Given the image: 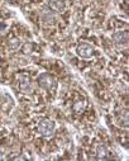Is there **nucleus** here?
Returning <instances> with one entry per match:
<instances>
[{
    "instance_id": "nucleus-1",
    "label": "nucleus",
    "mask_w": 129,
    "mask_h": 161,
    "mask_svg": "<svg viewBox=\"0 0 129 161\" xmlns=\"http://www.w3.org/2000/svg\"><path fill=\"white\" fill-rule=\"evenodd\" d=\"M55 128H56L55 122L51 119H47V118L40 119L38 123V132L45 137H51L55 132Z\"/></svg>"
},
{
    "instance_id": "nucleus-2",
    "label": "nucleus",
    "mask_w": 129,
    "mask_h": 161,
    "mask_svg": "<svg viewBox=\"0 0 129 161\" xmlns=\"http://www.w3.org/2000/svg\"><path fill=\"white\" fill-rule=\"evenodd\" d=\"M38 84L40 88L46 89V90H51L55 86V79L53 76H51L50 74H42L38 77Z\"/></svg>"
},
{
    "instance_id": "nucleus-3",
    "label": "nucleus",
    "mask_w": 129,
    "mask_h": 161,
    "mask_svg": "<svg viewBox=\"0 0 129 161\" xmlns=\"http://www.w3.org/2000/svg\"><path fill=\"white\" fill-rule=\"evenodd\" d=\"M76 53H77V56H80L81 58H90V57H93V55H94V48H93L90 45H88V43H81V45L77 46Z\"/></svg>"
},
{
    "instance_id": "nucleus-4",
    "label": "nucleus",
    "mask_w": 129,
    "mask_h": 161,
    "mask_svg": "<svg viewBox=\"0 0 129 161\" xmlns=\"http://www.w3.org/2000/svg\"><path fill=\"white\" fill-rule=\"evenodd\" d=\"M113 41H114V45L119 48L121 47H125L128 45V32L126 31H123V32H116L113 34Z\"/></svg>"
},
{
    "instance_id": "nucleus-5",
    "label": "nucleus",
    "mask_w": 129,
    "mask_h": 161,
    "mask_svg": "<svg viewBox=\"0 0 129 161\" xmlns=\"http://www.w3.org/2000/svg\"><path fill=\"white\" fill-rule=\"evenodd\" d=\"M48 5H50L51 10L61 13L66 9V0H50Z\"/></svg>"
},
{
    "instance_id": "nucleus-6",
    "label": "nucleus",
    "mask_w": 129,
    "mask_h": 161,
    "mask_svg": "<svg viewBox=\"0 0 129 161\" xmlns=\"http://www.w3.org/2000/svg\"><path fill=\"white\" fill-rule=\"evenodd\" d=\"M18 83H19V84H18V85H19V89H20L22 92H24V93L32 92V83H30V79H29V77H27V76H20Z\"/></svg>"
},
{
    "instance_id": "nucleus-7",
    "label": "nucleus",
    "mask_w": 129,
    "mask_h": 161,
    "mask_svg": "<svg viewBox=\"0 0 129 161\" xmlns=\"http://www.w3.org/2000/svg\"><path fill=\"white\" fill-rule=\"evenodd\" d=\"M40 18H42L43 23L47 24V25H52V24L55 23V19H56L53 12H51V10H48V9H46V10H43V12H42Z\"/></svg>"
},
{
    "instance_id": "nucleus-8",
    "label": "nucleus",
    "mask_w": 129,
    "mask_h": 161,
    "mask_svg": "<svg viewBox=\"0 0 129 161\" xmlns=\"http://www.w3.org/2000/svg\"><path fill=\"white\" fill-rule=\"evenodd\" d=\"M109 150L106 148V146H104V145H99L98 147H96V155H98V158H100V160H106V158H110V156H109Z\"/></svg>"
},
{
    "instance_id": "nucleus-9",
    "label": "nucleus",
    "mask_w": 129,
    "mask_h": 161,
    "mask_svg": "<svg viewBox=\"0 0 129 161\" xmlns=\"http://www.w3.org/2000/svg\"><path fill=\"white\" fill-rule=\"evenodd\" d=\"M19 46H20V41L18 38H13V39L9 41V48L10 50H18Z\"/></svg>"
},
{
    "instance_id": "nucleus-10",
    "label": "nucleus",
    "mask_w": 129,
    "mask_h": 161,
    "mask_svg": "<svg viewBox=\"0 0 129 161\" xmlns=\"http://www.w3.org/2000/svg\"><path fill=\"white\" fill-rule=\"evenodd\" d=\"M83 108H85V103L83 102H76L75 104H73V110L75 112H82L83 110Z\"/></svg>"
},
{
    "instance_id": "nucleus-11",
    "label": "nucleus",
    "mask_w": 129,
    "mask_h": 161,
    "mask_svg": "<svg viewBox=\"0 0 129 161\" xmlns=\"http://www.w3.org/2000/svg\"><path fill=\"white\" fill-rule=\"evenodd\" d=\"M32 50H33V45H32V43H24L23 47H22V51H23V53H25V55L30 53Z\"/></svg>"
}]
</instances>
